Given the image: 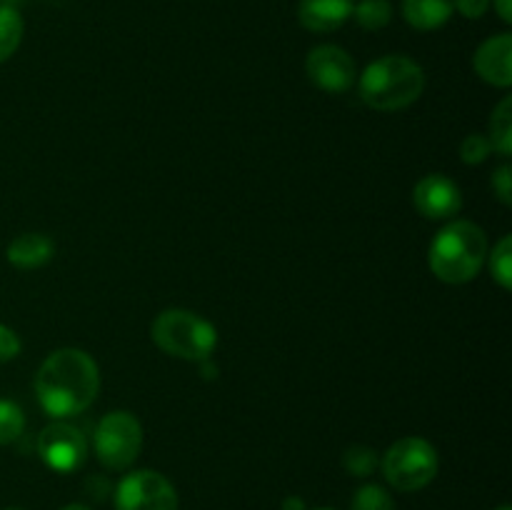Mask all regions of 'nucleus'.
<instances>
[{
  "instance_id": "obj_1",
  "label": "nucleus",
  "mask_w": 512,
  "mask_h": 510,
  "mask_svg": "<svg viewBox=\"0 0 512 510\" xmlns=\"http://www.w3.org/2000/svg\"><path fill=\"white\" fill-rule=\"evenodd\" d=\"M100 388L95 360L80 348H60L43 360L35 375L40 408L53 418H73L90 408Z\"/></svg>"
},
{
  "instance_id": "obj_2",
  "label": "nucleus",
  "mask_w": 512,
  "mask_h": 510,
  "mask_svg": "<svg viewBox=\"0 0 512 510\" xmlns=\"http://www.w3.org/2000/svg\"><path fill=\"white\" fill-rule=\"evenodd\" d=\"M488 258V238L480 225L453 220L430 243L428 265L438 280L448 285L470 283Z\"/></svg>"
},
{
  "instance_id": "obj_3",
  "label": "nucleus",
  "mask_w": 512,
  "mask_h": 510,
  "mask_svg": "<svg viewBox=\"0 0 512 510\" xmlns=\"http://www.w3.org/2000/svg\"><path fill=\"white\" fill-rule=\"evenodd\" d=\"M425 73L408 55H383L360 75V95L378 113H395L423 95Z\"/></svg>"
},
{
  "instance_id": "obj_4",
  "label": "nucleus",
  "mask_w": 512,
  "mask_h": 510,
  "mask_svg": "<svg viewBox=\"0 0 512 510\" xmlns=\"http://www.w3.org/2000/svg\"><path fill=\"white\" fill-rule=\"evenodd\" d=\"M150 338L163 353L180 360H208L218 345L213 323L183 308L163 310L150 325Z\"/></svg>"
},
{
  "instance_id": "obj_5",
  "label": "nucleus",
  "mask_w": 512,
  "mask_h": 510,
  "mask_svg": "<svg viewBox=\"0 0 512 510\" xmlns=\"http://www.w3.org/2000/svg\"><path fill=\"white\" fill-rule=\"evenodd\" d=\"M385 480L400 493H415L438 475V450L425 438H400L385 450L380 460Z\"/></svg>"
},
{
  "instance_id": "obj_6",
  "label": "nucleus",
  "mask_w": 512,
  "mask_h": 510,
  "mask_svg": "<svg viewBox=\"0 0 512 510\" xmlns=\"http://www.w3.org/2000/svg\"><path fill=\"white\" fill-rule=\"evenodd\" d=\"M93 448L108 470H125L138 460L143 450V428L128 410H113L95 425Z\"/></svg>"
},
{
  "instance_id": "obj_7",
  "label": "nucleus",
  "mask_w": 512,
  "mask_h": 510,
  "mask_svg": "<svg viewBox=\"0 0 512 510\" xmlns=\"http://www.w3.org/2000/svg\"><path fill=\"white\" fill-rule=\"evenodd\" d=\"M115 510H178V493L158 470H135L115 488Z\"/></svg>"
},
{
  "instance_id": "obj_8",
  "label": "nucleus",
  "mask_w": 512,
  "mask_h": 510,
  "mask_svg": "<svg viewBox=\"0 0 512 510\" xmlns=\"http://www.w3.org/2000/svg\"><path fill=\"white\" fill-rule=\"evenodd\" d=\"M38 453L55 473H73L88 458V440L75 425L55 420L38 435Z\"/></svg>"
},
{
  "instance_id": "obj_9",
  "label": "nucleus",
  "mask_w": 512,
  "mask_h": 510,
  "mask_svg": "<svg viewBox=\"0 0 512 510\" xmlns=\"http://www.w3.org/2000/svg\"><path fill=\"white\" fill-rule=\"evenodd\" d=\"M305 73L325 93H345L355 83V60L338 45H318L305 58Z\"/></svg>"
},
{
  "instance_id": "obj_10",
  "label": "nucleus",
  "mask_w": 512,
  "mask_h": 510,
  "mask_svg": "<svg viewBox=\"0 0 512 510\" xmlns=\"http://www.w3.org/2000/svg\"><path fill=\"white\" fill-rule=\"evenodd\" d=\"M413 203L418 213L428 220H448L455 218L463 208V193L458 183L448 175L433 173L418 180L413 190Z\"/></svg>"
},
{
  "instance_id": "obj_11",
  "label": "nucleus",
  "mask_w": 512,
  "mask_h": 510,
  "mask_svg": "<svg viewBox=\"0 0 512 510\" xmlns=\"http://www.w3.org/2000/svg\"><path fill=\"white\" fill-rule=\"evenodd\" d=\"M475 73L490 85L498 88H510L512 83V35L500 33L485 40L478 50H475Z\"/></svg>"
},
{
  "instance_id": "obj_12",
  "label": "nucleus",
  "mask_w": 512,
  "mask_h": 510,
  "mask_svg": "<svg viewBox=\"0 0 512 510\" xmlns=\"http://www.w3.org/2000/svg\"><path fill=\"white\" fill-rule=\"evenodd\" d=\"M355 0H300L298 20L310 33H333L353 18Z\"/></svg>"
},
{
  "instance_id": "obj_13",
  "label": "nucleus",
  "mask_w": 512,
  "mask_h": 510,
  "mask_svg": "<svg viewBox=\"0 0 512 510\" xmlns=\"http://www.w3.org/2000/svg\"><path fill=\"white\" fill-rule=\"evenodd\" d=\"M55 253V243L43 233H23L8 245L5 255H8L10 263L15 268H40V265L48 263Z\"/></svg>"
},
{
  "instance_id": "obj_14",
  "label": "nucleus",
  "mask_w": 512,
  "mask_h": 510,
  "mask_svg": "<svg viewBox=\"0 0 512 510\" xmlns=\"http://www.w3.org/2000/svg\"><path fill=\"white\" fill-rule=\"evenodd\" d=\"M453 0H403L405 23L415 30H438L453 18Z\"/></svg>"
},
{
  "instance_id": "obj_15",
  "label": "nucleus",
  "mask_w": 512,
  "mask_h": 510,
  "mask_svg": "<svg viewBox=\"0 0 512 510\" xmlns=\"http://www.w3.org/2000/svg\"><path fill=\"white\" fill-rule=\"evenodd\" d=\"M490 145H493L495 153H500L503 158L512 155V98L505 95L498 105H495L493 115H490V133H488Z\"/></svg>"
},
{
  "instance_id": "obj_16",
  "label": "nucleus",
  "mask_w": 512,
  "mask_h": 510,
  "mask_svg": "<svg viewBox=\"0 0 512 510\" xmlns=\"http://www.w3.org/2000/svg\"><path fill=\"white\" fill-rule=\"evenodd\" d=\"M23 30L25 25L23 18H20V10L10 8V5H0V63L13 58L15 50L20 48Z\"/></svg>"
},
{
  "instance_id": "obj_17",
  "label": "nucleus",
  "mask_w": 512,
  "mask_h": 510,
  "mask_svg": "<svg viewBox=\"0 0 512 510\" xmlns=\"http://www.w3.org/2000/svg\"><path fill=\"white\" fill-rule=\"evenodd\" d=\"M353 18L363 30H383L393 18V5L390 0H358L353 5Z\"/></svg>"
},
{
  "instance_id": "obj_18",
  "label": "nucleus",
  "mask_w": 512,
  "mask_h": 510,
  "mask_svg": "<svg viewBox=\"0 0 512 510\" xmlns=\"http://www.w3.org/2000/svg\"><path fill=\"white\" fill-rule=\"evenodd\" d=\"M490 273L503 290L512 288V238L503 235L490 253Z\"/></svg>"
},
{
  "instance_id": "obj_19",
  "label": "nucleus",
  "mask_w": 512,
  "mask_h": 510,
  "mask_svg": "<svg viewBox=\"0 0 512 510\" xmlns=\"http://www.w3.org/2000/svg\"><path fill=\"white\" fill-rule=\"evenodd\" d=\"M25 415L13 400H0V445H10L23 435Z\"/></svg>"
},
{
  "instance_id": "obj_20",
  "label": "nucleus",
  "mask_w": 512,
  "mask_h": 510,
  "mask_svg": "<svg viewBox=\"0 0 512 510\" xmlns=\"http://www.w3.org/2000/svg\"><path fill=\"white\" fill-rule=\"evenodd\" d=\"M350 510H395V503L383 485L368 483L358 488V493L353 495Z\"/></svg>"
},
{
  "instance_id": "obj_21",
  "label": "nucleus",
  "mask_w": 512,
  "mask_h": 510,
  "mask_svg": "<svg viewBox=\"0 0 512 510\" xmlns=\"http://www.w3.org/2000/svg\"><path fill=\"white\" fill-rule=\"evenodd\" d=\"M343 468L355 478H365V475L378 468V455H375L373 448H365V445H350L343 453Z\"/></svg>"
},
{
  "instance_id": "obj_22",
  "label": "nucleus",
  "mask_w": 512,
  "mask_h": 510,
  "mask_svg": "<svg viewBox=\"0 0 512 510\" xmlns=\"http://www.w3.org/2000/svg\"><path fill=\"white\" fill-rule=\"evenodd\" d=\"M493 153V145H490L488 135L473 133L463 140L460 145V158L465 165H480L483 160H488V155Z\"/></svg>"
},
{
  "instance_id": "obj_23",
  "label": "nucleus",
  "mask_w": 512,
  "mask_h": 510,
  "mask_svg": "<svg viewBox=\"0 0 512 510\" xmlns=\"http://www.w3.org/2000/svg\"><path fill=\"white\" fill-rule=\"evenodd\" d=\"M493 193L498 195V200L503 205H512V168L510 165H503V168L495 170Z\"/></svg>"
},
{
  "instance_id": "obj_24",
  "label": "nucleus",
  "mask_w": 512,
  "mask_h": 510,
  "mask_svg": "<svg viewBox=\"0 0 512 510\" xmlns=\"http://www.w3.org/2000/svg\"><path fill=\"white\" fill-rule=\"evenodd\" d=\"M20 338L15 335V330H10L8 325L0 323V363H8V360L18 358L20 355Z\"/></svg>"
},
{
  "instance_id": "obj_25",
  "label": "nucleus",
  "mask_w": 512,
  "mask_h": 510,
  "mask_svg": "<svg viewBox=\"0 0 512 510\" xmlns=\"http://www.w3.org/2000/svg\"><path fill=\"white\" fill-rule=\"evenodd\" d=\"M453 5H455V10L463 15V18L478 20L488 13L490 0H453Z\"/></svg>"
},
{
  "instance_id": "obj_26",
  "label": "nucleus",
  "mask_w": 512,
  "mask_h": 510,
  "mask_svg": "<svg viewBox=\"0 0 512 510\" xmlns=\"http://www.w3.org/2000/svg\"><path fill=\"white\" fill-rule=\"evenodd\" d=\"M495 8V13L500 15V20L505 23H512V0H490Z\"/></svg>"
},
{
  "instance_id": "obj_27",
  "label": "nucleus",
  "mask_w": 512,
  "mask_h": 510,
  "mask_svg": "<svg viewBox=\"0 0 512 510\" xmlns=\"http://www.w3.org/2000/svg\"><path fill=\"white\" fill-rule=\"evenodd\" d=\"M283 510H308V505L298 495H290V498L283 500Z\"/></svg>"
},
{
  "instance_id": "obj_28",
  "label": "nucleus",
  "mask_w": 512,
  "mask_h": 510,
  "mask_svg": "<svg viewBox=\"0 0 512 510\" xmlns=\"http://www.w3.org/2000/svg\"><path fill=\"white\" fill-rule=\"evenodd\" d=\"M60 510H93V508H88V505H83V503H70Z\"/></svg>"
},
{
  "instance_id": "obj_29",
  "label": "nucleus",
  "mask_w": 512,
  "mask_h": 510,
  "mask_svg": "<svg viewBox=\"0 0 512 510\" xmlns=\"http://www.w3.org/2000/svg\"><path fill=\"white\" fill-rule=\"evenodd\" d=\"M3 510H25V508H15V505H10V508H3Z\"/></svg>"
},
{
  "instance_id": "obj_30",
  "label": "nucleus",
  "mask_w": 512,
  "mask_h": 510,
  "mask_svg": "<svg viewBox=\"0 0 512 510\" xmlns=\"http://www.w3.org/2000/svg\"><path fill=\"white\" fill-rule=\"evenodd\" d=\"M498 510H512V508H510V505H500Z\"/></svg>"
},
{
  "instance_id": "obj_31",
  "label": "nucleus",
  "mask_w": 512,
  "mask_h": 510,
  "mask_svg": "<svg viewBox=\"0 0 512 510\" xmlns=\"http://www.w3.org/2000/svg\"><path fill=\"white\" fill-rule=\"evenodd\" d=\"M318 510H328V508H318Z\"/></svg>"
}]
</instances>
